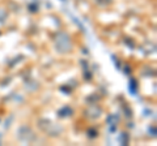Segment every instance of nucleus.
I'll return each instance as SVG.
<instances>
[{"instance_id":"nucleus-1","label":"nucleus","mask_w":157,"mask_h":146,"mask_svg":"<svg viewBox=\"0 0 157 146\" xmlns=\"http://www.w3.org/2000/svg\"><path fill=\"white\" fill-rule=\"evenodd\" d=\"M62 45H66V47L70 50L71 48V45H70V38H68L66 34H59L58 35V38H56V46H58V48H60V46Z\"/></svg>"}]
</instances>
